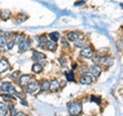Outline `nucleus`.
Returning <instances> with one entry per match:
<instances>
[{
	"mask_svg": "<svg viewBox=\"0 0 123 116\" xmlns=\"http://www.w3.org/2000/svg\"><path fill=\"white\" fill-rule=\"evenodd\" d=\"M82 112V105L79 102H74L69 105V113L72 116H77Z\"/></svg>",
	"mask_w": 123,
	"mask_h": 116,
	"instance_id": "obj_1",
	"label": "nucleus"
},
{
	"mask_svg": "<svg viewBox=\"0 0 123 116\" xmlns=\"http://www.w3.org/2000/svg\"><path fill=\"white\" fill-rule=\"evenodd\" d=\"M27 90L30 94H34L39 90V83L36 82V81H32V82H29L27 84Z\"/></svg>",
	"mask_w": 123,
	"mask_h": 116,
	"instance_id": "obj_2",
	"label": "nucleus"
},
{
	"mask_svg": "<svg viewBox=\"0 0 123 116\" xmlns=\"http://www.w3.org/2000/svg\"><path fill=\"white\" fill-rule=\"evenodd\" d=\"M81 56L84 58H91L93 56V51L91 47H84L81 51Z\"/></svg>",
	"mask_w": 123,
	"mask_h": 116,
	"instance_id": "obj_3",
	"label": "nucleus"
},
{
	"mask_svg": "<svg viewBox=\"0 0 123 116\" xmlns=\"http://www.w3.org/2000/svg\"><path fill=\"white\" fill-rule=\"evenodd\" d=\"M90 72L94 77H98L99 75H101V73H102V68L99 67L98 65H94V66H92L91 67Z\"/></svg>",
	"mask_w": 123,
	"mask_h": 116,
	"instance_id": "obj_4",
	"label": "nucleus"
},
{
	"mask_svg": "<svg viewBox=\"0 0 123 116\" xmlns=\"http://www.w3.org/2000/svg\"><path fill=\"white\" fill-rule=\"evenodd\" d=\"M9 69V64L6 60H0V73L6 72Z\"/></svg>",
	"mask_w": 123,
	"mask_h": 116,
	"instance_id": "obj_5",
	"label": "nucleus"
},
{
	"mask_svg": "<svg viewBox=\"0 0 123 116\" xmlns=\"http://www.w3.org/2000/svg\"><path fill=\"white\" fill-rule=\"evenodd\" d=\"M59 88H60V82L56 79H53L51 82H49V90H51L52 91H57Z\"/></svg>",
	"mask_w": 123,
	"mask_h": 116,
	"instance_id": "obj_6",
	"label": "nucleus"
},
{
	"mask_svg": "<svg viewBox=\"0 0 123 116\" xmlns=\"http://www.w3.org/2000/svg\"><path fill=\"white\" fill-rule=\"evenodd\" d=\"M31 79L30 75H22L20 78V85L21 86H26L29 83V81Z\"/></svg>",
	"mask_w": 123,
	"mask_h": 116,
	"instance_id": "obj_7",
	"label": "nucleus"
},
{
	"mask_svg": "<svg viewBox=\"0 0 123 116\" xmlns=\"http://www.w3.org/2000/svg\"><path fill=\"white\" fill-rule=\"evenodd\" d=\"M46 58V56L44 53H42L40 52H37V51H34L33 52V59L36 60V61H41V60H44Z\"/></svg>",
	"mask_w": 123,
	"mask_h": 116,
	"instance_id": "obj_8",
	"label": "nucleus"
},
{
	"mask_svg": "<svg viewBox=\"0 0 123 116\" xmlns=\"http://www.w3.org/2000/svg\"><path fill=\"white\" fill-rule=\"evenodd\" d=\"M30 45V40L29 41H26V40H22L20 43H18V47H20V51L21 52H26L28 49Z\"/></svg>",
	"mask_w": 123,
	"mask_h": 116,
	"instance_id": "obj_9",
	"label": "nucleus"
},
{
	"mask_svg": "<svg viewBox=\"0 0 123 116\" xmlns=\"http://www.w3.org/2000/svg\"><path fill=\"white\" fill-rule=\"evenodd\" d=\"M80 82L82 84H90V83H92V77L87 74H84L81 77V79H80Z\"/></svg>",
	"mask_w": 123,
	"mask_h": 116,
	"instance_id": "obj_10",
	"label": "nucleus"
},
{
	"mask_svg": "<svg viewBox=\"0 0 123 116\" xmlns=\"http://www.w3.org/2000/svg\"><path fill=\"white\" fill-rule=\"evenodd\" d=\"M7 111H8V108L5 105L4 103L0 102V116H6Z\"/></svg>",
	"mask_w": 123,
	"mask_h": 116,
	"instance_id": "obj_11",
	"label": "nucleus"
},
{
	"mask_svg": "<svg viewBox=\"0 0 123 116\" xmlns=\"http://www.w3.org/2000/svg\"><path fill=\"white\" fill-rule=\"evenodd\" d=\"M45 45H46V47H47V49H49V51H55V49L57 48V45H56V43L55 42H53V41H46V43H45Z\"/></svg>",
	"mask_w": 123,
	"mask_h": 116,
	"instance_id": "obj_12",
	"label": "nucleus"
},
{
	"mask_svg": "<svg viewBox=\"0 0 123 116\" xmlns=\"http://www.w3.org/2000/svg\"><path fill=\"white\" fill-rule=\"evenodd\" d=\"M42 70H43V67H42V65L39 64V63L34 64L33 67H32V71H33L34 73H40Z\"/></svg>",
	"mask_w": 123,
	"mask_h": 116,
	"instance_id": "obj_13",
	"label": "nucleus"
},
{
	"mask_svg": "<svg viewBox=\"0 0 123 116\" xmlns=\"http://www.w3.org/2000/svg\"><path fill=\"white\" fill-rule=\"evenodd\" d=\"M68 39L71 41H76L79 39V34L76 32H70L68 34Z\"/></svg>",
	"mask_w": 123,
	"mask_h": 116,
	"instance_id": "obj_14",
	"label": "nucleus"
},
{
	"mask_svg": "<svg viewBox=\"0 0 123 116\" xmlns=\"http://www.w3.org/2000/svg\"><path fill=\"white\" fill-rule=\"evenodd\" d=\"M101 62L103 63L104 66H106V67H109V66H111V65L113 64V60L111 59V58H109V57L104 58V59H103Z\"/></svg>",
	"mask_w": 123,
	"mask_h": 116,
	"instance_id": "obj_15",
	"label": "nucleus"
},
{
	"mask_svg": "<svg viewBox=\"0 0 123 116\" xmlns=\"http://www.w3.org/2000/svg\"><path fill=\"white\" fill-rule=\"evenodd\" d=\"M39 87H40V90H41L42 91L48 90H49V82H48V81H46V80H44L43 82L41 83V85H40Z\"/></svg>",
	"mask_w": 123,
	"mask_h": 116,
	"instance_id": "obj_16",
	"label": "nucleus"
},
{
	"mask_svg": "<svg viewBox=\"0 0 123 116\" xmlns=\"http://www.w3.org/2000/svg\"><path fill=\"white\" fill-rule=\"evenodd\" d=\"M75 46H76V47H79V48L85 47V46H86V41H85V40H82V39L76 40V42H75Z\"/></svg>",
	"mask_w": 123,
	"mask_h": 116,
	"instance_id": "obj_17",
	"label": "nucleus"
},
{
	"mask_svg": "<svg viewBox=\"0 0 123 116\" xmlns=\"http://www.w3.org/2000/svg\"><path fill=\"white\" fill-rule=\"evenodd\" d=\"M49 37H50L51 41L56 42L57 40L60 39V33H57V32H52V33L49 34Z\"/></svg>",
	"mask_w": 123,
	"mask_h": 116,
	"instance_id": "obj_18",
	"label": "nucleus"
},
{
	"mask_svg": "<svg viewBox=\"0 0 123 116\" xmlns=\"http://www.w3.org/2000/svg\"><path fill=\"white\" fill-rule=\"evenodd\" d=\"M11 85V84L9 82H3L2 85H1V90L2 91H7V90H8V87Z\"/></svg>",
	"mask_w": 123,
	"mask_h": 116,
	"instance_id": "obj_19",
	"label": "nucleus"
},
{
	"mask_svg": "<svg viewBox=\"0 0 123 116\" xmlns=\"http://www.w3.org/2000/svg\"><path fill=\"white\" fill-rule=\"evenodd\" d=\"M66 77L69 81H74V74H73V72H67L66 73Z\"/></svg>",
	"mask_w": 123,
	"mask_h": 116,
	"instance_id": "obj_20",
	"label": "nucleus"
},
{
	"mask_svg": "<svg viewBox=\"0 0 123 116\" xmlns=\"http://www.w3.org/2000/svg\"><path fill=\"white\" fill-rule=\"evenodd\" d=\"M6 38L4 36H1L0 35V47H3L4 45H6Z\"/></svg>",
	"mask_w": 123,
	"mask_h": 116,
	"instance_id": "obj_21",
	"label": "nucleus"
},
{
	"mask_svg": "<svg viewBox=\"0 0 123 116\" xmlns=\"http://www.w3.org/2000/svg\"><path fill=\"white\" fill-rule=\"evenodd\" d=\"M7 92H8L9 95H15V94H17V90H15V88L12 85H10L8 87V90H7Z\"/></svg>",
	"mask_w": 123,
	"mask_h": 116,
	"instance_id": "obj_22",
	"label": "nucleus"
},
{
	"mask_svg": "<svg viewBox=\"0 0 123 116\" xmlns=\"http://www.w3.org/2000/svg\"><path fill=\"white\" fill-rule=\"evenodd\" d=\"M2 98H3V99H5V100H8V101L14 100V97H13L12 95H3V96H2Z\"/></svg>",
	"mask_w": 123,
	"mask_h": 116,
	"instance_id": "obj_23",
	"label": "nucleus"
},
{
	"mask_svg": "<svg viewBox=\"0 0 123 116\" xmlns=\"http://www.w3.org/2000/svg\"><path fill=\"white\" fill-rule=\"evenodd\" d=\"M18 75H20V71H15V72H13L12 74L10 75V78H12V79H17Z\"/></svg>",
	"mask_w": 123,
	"mask_h": 116,
	"instance_id": "obj_24",
	"label": "nucleus"
},
{
	"mask_svg": "<svg viewBox=\"0 0 123 116\" xmlns=\"http://www.w3.org/2000/svg\"><path fill=\"white\" fill-rule=\"evenodd\" d=\"M6 45H7V47H8V49H11L13 47V45H14V41H8V42H6Z\"/></svg>",
	"mask_w": 123,
	"mask_h": 116,
	"instance_id": "obj_25",
	"label": "nucleus"
},
{
	"mask_svg": "<svg viewBox=\"0 0 123 116\" xmlns=\"http://www.w3.org/2000/svg\"><path fill=\"white\" fill-rule=\"evenodd\" d=\"M1 15H2L3 19H4V17H8V15H9V11L8 10H2L1 11Z\"/></svg>",
	"mask_w": 123,
	"mask_h": 116,
	"instance_id": "obj_26",
	"label": "nucleus"
},
{
	"mask_svg": "<svg viewBox=\"0 0 123 116\" xmlns=\"http://www.w3.org/2000/svg\"><path fill=\"white\" fill-rule=\"evenodd\" d=\"M17 96L18 97V98L23 99V100H24V99L26 98V94H25V92H18V94H17Z\"/></svg>",
	"mask_w": 123,
	"mask_h": 116,
	"instance_id": "obj_27",
	"label": "nucleus"
},
{
	"mask_svg": "<svg viewBox=\"0 0 123 116\" xmlns=\"http://www.w3.org/2000/svg\"><path fill=\"white\" fill-rule=\"evenodd\" d=\"M92 61H93V63H97V64L101 62V60H99V57H98V56H95V57L92 58Z\"/></svg>",
	"mask_w": 123,
	"mask_h": 116,
	"instance_id": "obj_28",
	"label": "nucleus"
},
{
	"mask_svg": "<svg viewBox=\"0 0 123 116\" xmlns=\"http://www.w3.org/2000/svg\"><path fill=\"white\" fill-rule=\"evenodd\" d=\"M99 100H101V99H99V98H97V97H91V101L92 102H97L98 104H99V103H101V101H99Z\"/></svg>",
	"mask_w": 123,
	"mask_h": 116,
	"instance_id": "obj_29",
	"label": "nucleus"
},
{
	"mask_svg": "<svg viewBox=\"0 0 123 116\" xmlns=\"http://www.w3.org/2000/svg\"><path fill=\"white\" fill-rule=\"evenodd\" d=\"M108 52H109V51H108V48H101V49H99V53H103V55H104V53H107Z\"/></svg>",
	"mask_w": 123,
	"mask_h": 116,
	"instance_id": "obj_30",
	"label": "nucleus"
},
{
	"mask_svg": "<svg viewBox=\"0 0 123 116\" xmlns=\"http://www.w3.org/2000/svg\"><path fill=\"white\" fill-rule=\"evenodd\" d=\"M61 41H62V43H63L65 46H69V44L67 43V40L65 39V38H62V40H61Z\"/></svg>",
	"mask_w": 123,
	"mask_h": 116,
	"instance_id": "obj_31",
	"label": "nucleus"
},
{
	"mask_svg": "<svg viewBox=\"0 0 123 116\" xmlns=\"http://www.w3.org/2000/svg\"><path fill=\"white\" fill-rule=\"evenodd\" d=\"M14 116H26V114H25V113H23V112H20V113H17Z\"/></svg>",
	"mask_w": 123,
	"mask_h": 116,
	"instance_id": "obj_32",
	"label": "nucleus"
},
{
	"mask_svg": "<svg viewBox=\"0 0 123 116\" xmlns=\"http://www.w3.org/2000/svg\"><path fill=\"white\" fill-rule=\"evenodd\" d=\"M21 104H23V105H25V106L28 105V103H27V102L25 101V100H22V101H21Z\"/></svg>",
	"mask_w": 123,
	"mask_h": 116,
	"instance_id": "obj_33",
	"label": "nucleus"
},
{
	"mask_svg": "<svg viewBox=\"0 0 123 116\" xmlns=\"http://www.w3.org/2000/svg\"><path fill=\"white\" fill-rule=\"evenodd\" d=\"M84 4V1H81V2H76L75 3V5H82Z\"/></svg>",
	"mask_w": 123,
	"mask_h": 116,
	"instance_id": "obj_34",
	"label": "nucleus"
}]
</instances>
